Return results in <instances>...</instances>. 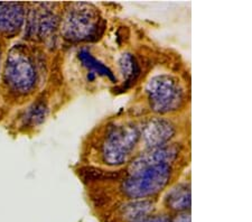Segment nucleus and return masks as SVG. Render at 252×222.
I'll return each instance as SVG.
<instances>
[{
  "instance_id": "17",
  "label": "nucleus",
  "mask_w": 252,
  "mask_h": 222,
  "mask_svg": "<svg viewBox=\"0 0 252 222\" xmlns=\"http://www.w3.org/2000/svg\"><path fill=\"white\" fill-rule=\"evenodd\" d=\"M0 60H1V51H0Z\"/></svg>"
},
{
  "instance_id": "7",
  "label": "nucleus",
  "mask_w": 252,
  "mask_h": 222,
  "mask_svg": "<svg viewBox=\"0 0 252 222\" xmlns=\"http://www.w3.org/2000/svg\"><path fill=\"white\" fill-rule=\"evenodd\" d=\"M140 141L145 149L162 147L172 144L176 137L177 129L172 120L165 117H153L139 126Z\"/></svg>"
},
{
  "instance_id": "1",
  "label": "nucleus",
  "mask_w": 252,
  "mask_h": 222,
  "mask_svg": "<svg viewBox=\"0 0 252 222\" xmlns=\"http://www.w3.org/2000/svg\"><path fill=\"white\" fill-rule=\"evenodd\" d=\"M140 143L139 126L131 121L113 123L105 128L97 151L108 166L118 167L127 164Z\"/></svg>"
},
{
  "instance_id": "8",
  "label": "nucleus",
  "mask_w": 252,
  "mask_h": 222,
  "mask_svg": "<svg viewBox=\"0 0 252 222\" xmlns=\"http://www.w3.org/2000/svg\"><path fill=\"white\" fill-rule=\"evenodd\" d=\"M180 146L176 144H169L166 145V146L153 149H145L141 154L136 156L128 164L126 174H131V173L138 172L140 169L156 166V165H173L174 161H176L178 156H180Z\"/></svg>"
},
{
  "instance_id": "5",
  "label": "nucleus",
  "mask_w": 252,
  "mask_h": 222,
  "mask_svg": "<svg viewBox=\"0 0 252 222\" xmlns=\"http://www.w3.org/2000/svg\"><path fill=\"white\" fill-rule=\"evenodd\" d=\"M150 110L165 116L180 110L186 102V90L177 76L169 73L154 75L145 87Z\"/></svg>"
},
{
  "instance_id": "4",
  "label": "nucleus",
  "mask_w": 252,
  "mask_h": 222,
  "mask_svg": "<svg viewBox=\"0 0 252 222\" xmlns=\"http://www.w3.org/2000/svg\"><path fill=\"white\" fill-rule=\"evenodd\" d=\"M174 174L173 165L161 164L126 174L120 182V192L129 200L155 196L168 187Z\"/></svg>"
},
{
  "instance_id": "13",
  "label": "nucleus",
  "mask_w": 252,
  "mask_h": 222,
  "mask_svg": "<svg viewBox=\"0 0 252 222\" xmlns=\"http://www.w3.org/2000/svg\"><path fill=\"white\" fill-rule=\"evenodd\" d=\"M155 203L149 199L131 200L119 209L120 216L125 221L135 222L142 218L153 215Z\"/></svg>"
},
{
  "instance_id": "6",
  "label": "nucleus",
  "mask_w": 252,
  "mask_h": 222,
  "mask_svg": "<svg viewBox=\"0 0 252 222\" xmlns=\"http://www.w3.org/2000/svg\"><path fill=\"white\" fill-rule=\"evenodd\" d=\"M53 3H35L26 16V34L32 40H45L54 37L60 27V17Z\"/></svg>"
},
{
  "instance_id": "2",
  "label": "nucleus",
  "mask_w": 252,
  "mask_h": 222,
  "mask_svg": "<svg viewBox=\"0 0 252 222\" xmlns=\"http://www.w3.org/2000/svg\"><path fill=\"white\" fill-rule=\"evenodd\" d=\"M63 37L71 43L91 42L104 30V22L97 8L88 2H71L60 19Z\"/></svg>"
},
{
  "instance_id": "16",
  "label": "nucleus",
  "mask_w": 252,
  "mask_h": 222,
  "mask_svg": "<svg viewBox=\"0 0 252 222\" xmlns=\"http://www.w3.org/2000/svg\"><path fill=\"white\" fill-rule=\"evenodd\" d=\"M172 222H190V216L188 212H183L180 216H177L175 218Z\"/></svg>"
},
{
  "instance_id": "9",
  "label": "nucleus",
  "mask_w": 252,
  "mask_h": 222,
  "mask_svg": "<svg viewBox=\"0 0 252 222\" xmlns=\"http://www.w3.org/2000/svg\"><path fill=\"white\" fill-rule=\"evenodd\" d=\"M26 19V8L20 2H0V34H18Z\"/></svg>"
},
{
  "instance_id": "3",
  "label": "nucleus",
  "mask_w": 252,
  "mask_h": 222,
  "mask_svg": "<svg viewBox=\"0 0 252 222\" xmlns=\"http://www.w3.org/2000/svg\"><path fill=\"white\" fill-rule=\"evenodd\" d=\"M37 60L25 45H15L7 55L3 82L11 94L27 96L37 88L39 81Z\"/></svg>"
},
{
  "instance_id": "10",
  "label": "nucleus",
  "mask_w": 252,
  "mask_h": 222,
  "mask_svg": "<svg viewBox=\"0 0 252 222\" xmlns=\"http://www.w3.org/2000/svg\"><path fill=\"white\" fill-rule=\"evenodd\" d=\"M78 59L82 63L89 82H94L99 78H105L111 83H117V76L111 68L95 58L88 47L80 48Z\"/></svg>"
},
{
  "instance_id": "15",
  "label": "nucleus",
  "mask_w": 252,
  "mask_h": 222,
  "mask_svg": "<svg viewBox=\"0 0 252 222\" xmlns=\"http://www.w3.org/2000/svg\"><path fill=\"white\" fill-rule=\"evenodd\" d=\"M135 222H172V219L166 215H150Z\"/></svg>"
},
{
  "instance_id": "14",
  "label": "nucleus",
  "mask_w": 252,
  "mask_h": 222,
  "mask_svg": "<svg viewBox=\"0 0 252 222\" xmlns=\"http://www.w3.org/2000/svg\"><path fill=\"white\" fill-rule=\"evenodd\" d=\"M48 114L46 100L38 99L28 107L22 116V124L25 128H34L45 121Z\"/></svg>"
},
{
  "instance_id": "11",
  "label": "nucleus",
  "mask_w": 252,
  "mask_h": 222,
  "mask_svg": "<svg viewBox=\"0 0 252 222\" xmlns=\"http://www.w3.org/2000/svg\"><path fill=\"white\" fill-rule=\"evenodd\" d=\"M165 205L167 209L176 212H186L190 208V183L181 182L170 188L165 196Z\"/></svg>"
},
{
  "instance_id": "12",
  "label": "nucleus",
  "mask_w": 252,
  "mask_h": 222,
  "mask_svg": "<svg viewBox=\"0 0 252 222\" xmlns=\"http://www.w3.org/2000/svg\"><path fill=\"white\" fill-rule=\"evenodd\" d=\"M118 68L119 73L123 76V88L124 90L132 86L139 78L141 73L140 64L136 59V56L130 52L121 54L118 59Z\"/></svg>"
}]
</instances>
